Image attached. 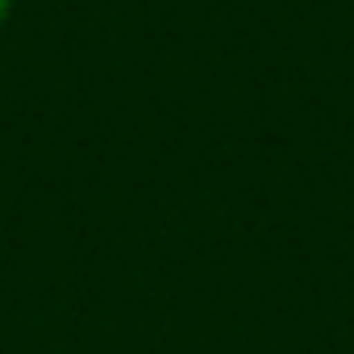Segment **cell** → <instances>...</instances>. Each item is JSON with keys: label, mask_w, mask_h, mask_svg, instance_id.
<instances>
[{"label": "cell", "mask_w": 354, "mask_h": 354, "mask_svg": "<svg viewBox=\"0 0 354 354\" xmlns=\"http://www.w3.org/2000/svg\"><path fill=\"white\" fill-rule=\"evenodd\" d=\"M5 13H9V0H0V21H5Z\"/></svg>", "instance_id": "obj_1"}]
</instances>
